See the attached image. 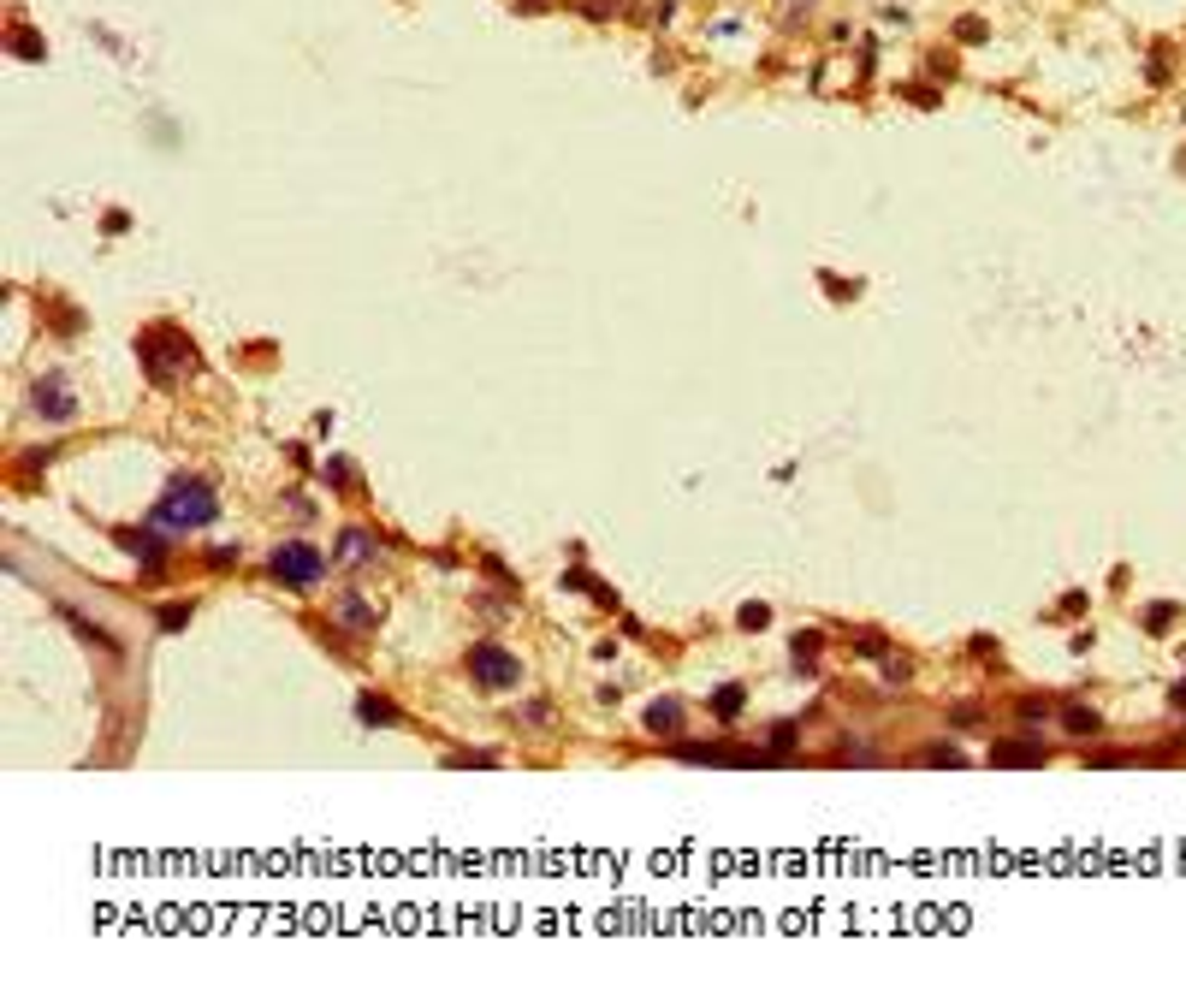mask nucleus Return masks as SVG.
Returning <instances> with one entry per match:
<instances>
[{
  "instance_id": "39448f33",
  "label": "nucleus",
  "mask_w": 1186,
  "mask_h": 1008,
  "mask_svg": "<svg viewBox=\"0 0 1186 1008\" xmlns=\"http://www.w3.org/2000/svg\"><path fill=\"white\" fill-rule=\"evenodd\" d=\"M30 403H36V416H48V421H54V428L78 416V398L65 392V374H42L36 386H30Z\"/></svg>"
},
{
  "instance_id": "7ed1b4c3",
  "label": "nucleus",
  "mask_w": 1186,
  "mask_h": 1008,
  "mask_svg": "<svg viewBox=\"0 0 1186 1008\" xmlns=\"http://www.w3.org/2000/svg\"><path fill=\"white\" fill-rule=\"evenodd\" d=\"M267 570H274V581H285V588H315V581L327 575V557L315 546L291 540V546H279L274 557H267Z\"/></svg>"
},
{
  "instance_id": "1a4fd4ad",
  "label": "nucleus",
  "mask_w": 1186,
  "mask_h": 1008,
  "mask_svg": "<svg viewBox=\"0 0 1186 1008\" xmlns=\"http://www.w3.org/2000/svg\"><path fill=\"white\" fill-rule=\"evenodd\" d=\"M339 623H345V629H374L380 617H374V605H368V599L345 593V599H339Z\"/></svg>"
},
{
  "instance_id": "6e6552de",
  "label": "nucleus",
  "mask_w": 1186,
  "mask_h": 1008,
  "mask_svg": "<svg viewBox=\"0 0 1186 1008\" xmlns=\"http://www.w3.org/2000/svg\"><path fill=\"white\" fill-rule=\"evenodd\" d=\"M646 730H653V735H677L682 730V706L677 700H653V706H646Z\"/></svg>"
},
{
  "instance_id": "f03ea898",
  "label": "nucleus",
  "mask_w": 1186,
  "mask_h": 1008,
  "mask_svg": "<svg viewBox=\"0 0 1186 1008\" xmlns=\"http://www.w3.org/2000/svg\"><path fill=\"white\" fill-rule=\"evenodd\" d=\"M137 363L143 374L154 380V386H178V380H190L196 374V345H190V332H178V327H143L137 332Z\"/></svg>"
},
{
  "instance_id": "ddd939ff",
  "label": "nucleus",
  "mask_w": 1186,
  "mask_h": 1008,
  "mask_svg": "<svg viewBox=\"0 0 1186 1008\" xmlns=\"http://www.w3.org/2000/svg\"><path fill=\"white\" fill-rule=\"evenodd\" d=\"M392 718H398L392 700H374V694H363V724H392Z\"/></svg>"
},
{
  "instance_id": "2eb2a0df",
  "label": "nucleus",
  "mask_w": 1186,
  "mask_h": 1008,
  "mask_svg": "<svg viewBox=\"0 0 1186 1008\" xmlns=\"http://www.w3.org/2000/svg\"><path fill=\"white\" fill-rule=\"evenodd\" d=\"M735 623H742V629H766L771 611H766V605H742V617H735Z\"/></svg>"
},
{
  "instance_id": "20e7f679",
  "label": "nucleus",
  "mask_w": 1186,
  "mask_h": 1008,
  "mask_svg": "<svg viewBox=\"0 0 1186 1008\" xmlns=\"http://www.w3.org/2000/svg\"><path fill=\"white\" fill-rule=\"evenodd\" d=\"M469 677H475L481 688H517L522 682V659L504 653L499 641H481L475 653H469Z\"/></svg>"
},
{
  "instance_id": "0eeeda50",
  "label": "nucleus",
  "mask_w": 1186,
  "mask_h": 1008,
  "mask_svg": "<svg viewBox=\"0 0 1186 1008\" xmlns=\"http://www.w3.org/2000/svg\"><path fill=\"white\" fill-rule=\"evenodd\" d=\"M742 706H748V688H742V682H724L718 694H712V712H718V724H735V718H742Z\"/></svg>"
},
{
  "instance_id": "4468645a",
  "label": "nucleus",
  "mask_w": 1186,
  "mask_h": 1008,
  "mask_svg": "<svg viewBox=\"0 0 1186 1008\" xmlns=\"http://www.w3.org/2000/svg\"><path fill=\"white\" fill-rule=\"evenodd\" d=\"M190 611H196V605H167V611H161V629H167V635H172V629H185Z\"/></svg>"
},
{
  "instance_id": "dca6fc26",
  "label": "nucleus",
  "mask_w": 1186,
  "mask_h": 1008,
  "mask_svg": "<svg viewBox=\"0 0 1186 1008\" xmlns=\"http://www.w3.org/2000/svg\"><path fill=\"white\" fill-rule=\"evenodd\" d=\"M327 481L332 486H350V463L345 457H327Z\"/></svg>"
},
{
  "instance_id": "9b49d317",
  "label": "nucleus",
  "mask_w": 1186,
  "mask_h": 1008,
  "mask_svg": "<svg viewBox=\"0 0 1186 1008\" xmlns=\"http://www.w3.org/2000/svg\"><path fill=\"white\" fill-rule=\"evenodd\" d=\"M339 557H345V564H363V557H374V540H368V534H356V528H345L339 534Z\"/></svg>"
},
{
  "instance_id": "6ab92c4d",
  "label": "nucleus",
  "mask_w": 1186,
  "mask_h": 1008,
  "mask_svg": "<svg viewBox=\"0 0 1186 1008\" xmlns=\"http://www.w3.org/2000/svg\"><path fill=\"white\" fill-rule=\"evenodd\" d=\"M795 659H819V635H795Z\"/></svg>"
},
{
  "instance_id": "9d476101",
  "label": "nucleus",
  "mask_w": 1186,
  "mask_h": 1008,
  "mask_svg": "<svg viewBox=\"0 0 1186 1008\" xmlns=\"http://www.w3.org/2000/svg\"><path fill=\"white\" fill-rule=\"evenodd\" d=\"M997 766H1044V753L1033 748V742H997Z\"/></svg>"
},
{
  "instance_id": "f3484780",
  "label": "nucleus",
  "mask_w": 1186,
  "mask_h": 1008,
  "mask_svg": "<svg viewBox=\"0 0 1186 1008\" xmlns=\"http://www.w3.org/2000/svg\"><path fill=\"white\" fill-rule=\"evenodd\" d=\"M926 766H967V759H961L955 748H931V753H926Z\"/></svg>"
},
{
  "instance_id": "a211bd4d",
  "label": "nucleus",
  "mask_w": 1186,
  "mask_h": 1008,
  "mask_svg": "<svg viewBox=\"0 0 1186 1008\" xmlns=\"http://www.w3.org/2000/svg\"><path fill=\"white\" fill-rule=\"evenodd\" d=\"M12 42H18V54H25V60H42V42H36V36H30V30H18V36H12Z\"/></svg>"
},
{
  "instance_id": "f8f14e48",
  "label": "nucleus",
  "mask_w": 1186,
  "mask_h": 1008,
  "mask_svg": "<svg viewBox=\"0 0 1186 1008\" xmlns=\"http://www.w3.org/2000/svg\"><path fill=\"white\" fill-rule=\"evenodd\" d=\"M1062 724H1068L1073 735H1098V724H1104V718H1098L1091 706H1068V718H1062Z\"/></svg>"
},
{
  "instance_id": "423d86ee",
  "label": "nucleus",
  "mask_w": 1186,
  "mask_h": 1008,
  "mask_svg": "<svg viewBox=\"0 0 1186 1008\" xmlns=\"http://www.w3.org/2000/svg\"><path fill=\"white\" fill-rule=\"evenodd\" d=\"M114 540H119V546H125L131 557H137V564H149V570H154V564H161V557H167V534L154 528V522H149L143 534H137V528H119Z\"/></svg>"
},
{
  "instance_id": "f257e3e1",
  "label": "nucleus",
  "mask_w": 1186,
  "mask_h": 1008,
  "mask_svg": "<svg viewBox=\"0 0 1186 1008\" xmlns=\"http://www.w3.org/2000/svg\"><path fill=\"white\" fill-rule=\"evenodd\" d=\"M220 517V492L208 475H172L167 492H161V504L149 510V522L161 528V534H190V528H208Z\"/></svg>"
}]
</instances>
